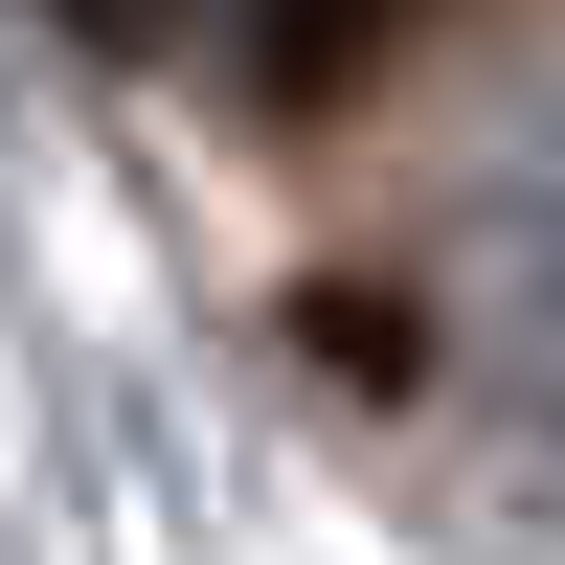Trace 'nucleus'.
<instances>
[{
    "label": "nucleus",
    "mask_w": 565,
    "mask_h": 565,
    "mask_svg": "<svg viewBox=\"0 0 565 565\" xmlns=\"http://www.w3.org/2000/svg\"><path fill=\"white\" fill-rule=\"evenodd\" d=\"M385 23H407V0H271V23H249V90H295V114H317V90L385 68Z\"/></svg>",
    "instance_id": "obj_1"
},
{
    "label": "nucleus",
    "mask_w": 565,
    "mask_h": 565,
    "mask_svg": "<svg viewBox=\"0 0 565 565\" xmlns=\"http://www.w3.org/2000/svg\"><path fill=\"white\" fill-rule=\"evenodd\" d=\"M45 23H90V45H136V23H159V0H45Z\"/></svg>",
    "instance_id": "obj_2"
}]
</instances>
